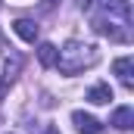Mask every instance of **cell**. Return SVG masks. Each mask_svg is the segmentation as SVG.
<instances>
[{"label": "cell", "instance_id": "10", "mask_svg": "<svg viewBox=\"0 0 134 134\" xmlns=\"http://www.w3.org/2000/svg\"><path fill=\"white\" fill-rule=\"evenodd\" d=\"M44 134H59V128H44Z\"/></svg>", "mask_w": 134, "mask_h": 134}, {"label": "cell", "instance_id": "2", "mask_svg": "<svg viewBox=\"0 0 134 134\" xmlns=\"http://www.w3.org/2000/svg\"><path fill=\"white\" fill-rule=\"evenodd\" d=\"M22 72V56L19 53H13L9 59H6V66H3V78H0V100L6 97V91H9V84L16 81V75Z\"/></svg>", "mask_w": 134, "mask_h": 134}, {"label": "cell", "instance_id": "8", "mask_svg": "<svg viewBox=\"0 0 134 134\" xmlns=\"http://www.w3.org/2000/svg\"><path fill=\"white\" fill-rule=\"evenodd\" d=\"M87 100H91V103H97V106L109 103V100H112V87H109V84H94V87L87 91Z\"/></svg>", "mask_w": 134, "mask_h": 134}, {"label": "cell", "instance_id": "3", "mask_svg": "<svg viewBox=\"0 0 134 134\" xmlns=\"http://www.w3.org/2000/svg\"><path fill=\"white\" fill-rule=\"evenodd\" d=\"M72 125H75V131H78V134H100V131H103L100 122H97L91 112H81V109L72 112Z\"/></svg>", "mask_w": 134, "mask_h": 134}, {"label": "cell", "instance_id": "5", "mask_svg": "<svg viewBox=\"0 0 134 134\" xmlns=\"http://www.w3.org/2000/svg\"><path fill=\"white\" fill-rule=\"evenodd\" d=\"M97 3H100L109 16H119L125 25L131 22V3H128V0H97Z\"/></svg>", "mask_w": 134, "mask_h": 134}, {"label": "cell", "instance_id": "6", "mask_svg": "<svg viewBox=\"0 0 134 134\" xmlns=\"http://www.w3.org/2000/svg\"><path fill=\"white\" fill-rule=\"evenodd\" d=\"M109 125H115L119 131H128V128H134V109H131V106H119V109L112 112Z\"/></svg>", "mask_w": 134, "mask_h": 134}, {"label": "cell", "instance_id": "9", "mask_svg": "<svg viewBox=\"0 0 134 134\" xmlns=\"http://www.w3.org/2000/svg\"><path fill=\"white\" fill-rule=\"evenodd\" d=\"M37 59H41V66H44V69H50V66H56V47H53V44H47V41H44V44H41V47H37Z\"/></svg>", "mask_w": 134, "mask_h": 134}, {"label": "cell", "instance_id": "1", "mask_svg": "<svg viewBox=\"0 0 134 134\" xmlns=\"http://www.w3.org/2000/svg\"><path fill=\"white\" fill-rule=\"evenodd\" d=\"M100 59V50L94 44H81V41H69L63 50H56V66L63 75H78L84 69L97 66Z\"/></svg>", "mask_w": 134, "mask_h": 134}, {"label": "cell", "instance_id": "4", "mask_svg": "<svg viewBox=\"0 0 134 134\" xmlns=\"http://www.w3.org/2000/svg\"><path fill=\"white\" fill-rule=\"evenodd\" d=\"M112 72L119 75V81H122L128 91L134 87V59L131 56H119V59L112 63Z\"/></svg>", "mask_w": 134, "mask_h": 134}, {"label": "cell", "instance_id": "7", "mask_svg": "<svg viewBox=\"0 0 134 134\" xmlns=\"http://www.w3.org/2000/svg\"><path fill=\"white\" fill-rule=\"evenodd\" d=\"M13 31L19 34L22 41L34 44V41H37V22H31V19H16V22H13Z\"/></svg>", "mask_w": 134, "mask_h": 134}]
</instances>
